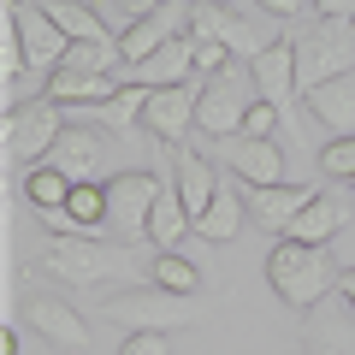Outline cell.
<instances>
[{
	"label": "cell",
	"mask_w": 355,
	"mask_h": 355,
	"mask_svg": "<svg viewBox=\"0 0 355 355\" xmlns=\"http://www.w3.org/2000/svg\"><path fill=\"white\" fill-rule=\"evenodd\" d=\"M320 172L343 178V184H355V137H331L326 148H320Z\"/></svg>",
	"instance_id": "obj_29"
},
{
	"label": "cell",
	"mask_w": 355,
	"mask_h": 355,
	"mask_svg": "<svg viewBox=\"0 0 355 355\" xmlns=\"http://www.w3.org/2000/svg\"><path fill=\"white\" fill-rule=\"evenodd\" d=\"M349 225V207H343V196H331V190H320L314 202L302 207V219H296L284 237H296V243H331L338 231Z\"/></svg>",
	"instance_id": "obj_22"
},
{
	"label": "cell",
	"mask_w": 355,
	"mask_h": 355,
	"mask_svg": "<svg viewBox=\"0 0 355 355\" xmlns=\"http://www.w3.org/2000/svg\"><path fill=\"white\" fill-rule=\"evenodd\" d=\"M166 0H119V18H125V30L137 24V18H148V12H160Z\"/></svg>",
	"instance_id": "obj_33"
},
{
	"label": "cell",
	"mask_w": 355,
	"mask_h": 355,
	"mask_svg": "<svg viewBox=\"0 0 355 355\" xmlns=\"http://www.w3.org/2000/svg\"><path fill=\"white\" fill-rule=\"evenodd\" d=\"M254 101H261V89H254L249 65H225V71L207 77L202 95H196V130H207V137H219V142L243 137V119H249Z\"/></svg>",
	"instance_id": "obj_4"
},
{
	"label": "cell",
	"mask_w": 355,
	"mask_h": 355,
	"mask_svg": "<svg viewBox=\"0 0 355 355\" xmlns=\"http://www.w3.org/2000/svg\"><path fill=\"white\" fill-rule=\"evenodd\" d=\"M178 202L190 207V219H202L207 207H214V196H219V178H214V166L202 160V154H190V148H178Z\"/></svg>",
	"instance_id": "obj_21"
},
{
	"label": "cell",
	"mask_w": 355,
	"mask_h": 355,
	"mask_svg": "<svg viewBox=\"0 0 355 355\" xmlns=\"http://www.w3.org/2000/svg\"><path fill=\"white\" fill-rule=\"evenodd\" d=\"M154 284L172 291V296H196L202 291V272H196V261L184 249H172V254H154Z\"/></svg>",
	"instance_id": "obj_27"
},
{
	"label": "cell",
	"mask_w": 355,
	"mask_h": 355,
	"mask_svg": "<svg viewBox=\"0 0 355 355\" xmlns=\"http://www.w3.org/2000/svg\"><path fill=\"white\" fill-rule=\"evenodd\" d=\"M302 349L308 355H355V314L343 296H326L320 308H308Z\"/></svg>",
	"instance_id": "obj_12"
},
{
	"label": "cell",
	"mask_w": 355,
	"mask_h": 355,
	"mask_svg": "<svg viewBox=\"0 0 355 355\" xmlns=\"http://www.w3.org/2000/svg\"><path fill=\"white\" fill-rule=\"evenodd\" d=\"M6 30L18 36V48H24L30 71H48V77H53V71L65 65L71 36H65V30L48 18V6H42V0H12V6H6Z\"/></svg>",
	"instance_id": "obj_7"
},
{
	"label": "cell",
	"mask_w": 355,
	"mask_h": 355,
	"mask_svg": "<svg viewBox=\"0 0 355 355\" xmlns=\"http://www.w3.org/2000/svg\"><path fill=\"white\" fill-rule=\"evenodd\" d=\"M249 77H254V89H261V101H272L284 113V107L302 95V83H296V42H279V48H266L261 60H249Z\"/></svg>",
	"instance_id": "obj_15"
},
{
	"label": "cell",
	"mask_w": 355,
	"mask_h": 355,
	"mask_svg": "<svg viewBox=\"0 0 355 355\" xmlns=\"http://www.w3.org/2000/svg\"><path fill=\"white\" fill-rule=\"evenodd\" d=\"M338 261H331L326 243H296V237H279L272 243V254H266V284H272V296L291 308H320L326 296H338Z\"/></svg>",
	"instance_id": "obj_1"
},
{
	"label": "cell",
	"mask_w": 355,
	"mask_h": 355,
	"mask_svg": "<svg viewBox=\"0 0 355 355\" xmlns=\"http://www.w3.org/2000/svg\"><path fill=\"white\" fill-rule=\"evenodd\" d=\"M190 71H196V48H190V36H178V42H166L160 53H148L142 65H125L119 83H130V89H178V83H190Z\"/></svg>",
	"instance_id": "obj_13"
},
{
	"label": "cell",
	"mask_w": 355,
	"mask_h": 355,
	"mask_svg": "<svg viewBox=\"0 0 355 355\" xmlns=\"http://www.w3.org/2000/svg\"><path fill=\"white\" fill-rule=\"evenodd\" d=\"M320 18H355V0H314Z\"/></svg>",
	"instance_id": "obj_35"
},
{
	"label": "cell",
	"mask_w": 355,
	"mask_h": 355,
	"mask_svg": "<svg viewBox=\"0 0 355 355\" xmlns=\"http://www.w3.org/2000/svg\"><path fill=\"white\" fill-rule=\"evenodd\" d=\"M71 190H77V184H71L65 172H53L48 160L24 172V196H30V207H36V214H42V207H65V196H71Z\"/></svg>",
	"instance_id": "obj_26"
},
{
	"label": "cell",
	"mask_w": 355,
	"mask_h": 355,
	"mask_svg": "<svg viewBox=\"0 0 355 355\" xmlns=\"http://www.w3.org/2000/svg\"><path fill=\"white\" fill-rule=\"evenodd\" d=\"M320 190H308V184H266V190H249L243 184V207H249L254 225H266L272 237H284V231L302 219V207L314 202Z\"/></svg>",
	"instance_id": "obj_10"
},
{
	"label": "cell",
	"mask_w": 355,
	"mask_h": 355,
	"mask_svg": "<svg viewBox=\"0 0 355 355\" xmlns=\"http://www.w3.org/2000/svg\"><path fill=\"white\" fill-rule=\"evenodd\" d=\"M60 130H65V119H60V107L53 101H24V107H12L6 113V160L12 166H42L53 154V142H60Z\"/></svg>",
	"instance_id": "obj_8"
},
{
	"label": "cell",
	"mask_w": 355,
	"mask_h": 355,
	"mask_svg": "<svg viewBox=\"0 0 355 355\" xmlns=\"http://www.w3.org/2000/svg\"><path fill=\"white\" fill-rule=\"evenodd\" d=\"M302 101H308V113H314L331 137H355V71L349 77H331V83H320V89H308Z\"/></svg>",
	"instance_id": "obj_20"
},
{
	"label": "cell",
	"mask_w": 355,
	"mask_h": 355,
	"mask_svg": "<svg viewBox=\"0 0 355 355\" xmlns=\"http://www.w3.org/2000/svg\"><path fill=\"white\" fill-rule=\"evenodd\" d=\"M166 196V184L154 172H119L107 178V225L119 237H148V214Z\"/></svg>",
	"instance_id": "obj_9"
},
{
	"label": "cell",
	"mask_w": 355,
	"mask_h": 355,
	"mask_svg": "<svg viewBox=\"0 0 355 355\" xmlns=\"http://www.w3.org/2000/svg\"><path fill=\"white\" fill-rule=\"evenodd\" d=\"M142 107H148V89H130L125 83L113 101L101 107V119H107V125H119V130H130V119H142Z\"/></svg>",
	"instance_id": "obj_28"
},
{
	"label": "cell",
	"mask_w": 355,
	"mask_h": 355,
	"mask_svg": "<svg viewBox=\"0 0 355 355\" xmlns=\"http://www.w3.org/2000/svg\"><path fill=\"white\" fill-rule=\"evenodd\" d=\"M243 225H249L243 190H219V196H214V207H207V214L196 219V237H202V243H231Z\"/></svg>",
	"instance_id": "obj_23"
},
{
	"label": "cell",
	"mask_w": 355,
	"mask_h": 355,
	"mask_svg": "<svg viewBox=\"0 0 355 355\" xmlns=\"http://www.w3.org/2000/svg\"><path fill=\"white\" fill-rule=\"evenodd\" d=\"M119 355H172V331H130Z\"/></svg>",
	"instance_id": "obj_32"
},
{
	"label": "cell",
	"mask_w": 355,
	"mask_h": 355,
	"mask_svg": "<svg viewBox=\"0 0 355 355\" xmlns=\"http://www.w3.org/2000/svg\"><path fill=\"white\" fill-rule=\"evenodd\" d=\"M196 95L202 89L178 83V89H148V107H142V130L160 142H184V130L196 125Z\"/></svg>",
	"instance_id": "obj_14"
},
{
	"label": "cell",
	"mask_w": 355,
	"mask_h": 355,
	"mask_svg": "<svg viewBox=\"0 0 355 355\" xmlns=\"http://www.w3.org/2000/svg\"><path fill=\"white\" fill-rule=\"evenodd\" d=\"M261 12H272V18H296V12H308L314 0H254Z\"/></svg>",
	"instance_id": "obj_34"
},
{
	"label": "cell",
	"mask_w": 355,
	"mask_h": 355,
	"mask_svg": "<svg viewBox=\"0 0 355 355\" xmlns=\"http://www.w3.org/2000/svg\"><path fill=\"white\" fill-rule=\"evenodd\" d=\"M219 6H237V0H219Z\"/></svg>",
	"instance_id": "obj_38"
},
{
	"label": "cell",
	"mask_w": 355,
	"mask_h": 355,
	"mask_svg": "<svg viewBox=\"0 0 355 355\" xmlns=\"http://www.w3.org/2000/svg\"><path fill=\"white\" fill-rule=\"evenodd\" d=\"M101 314L113 320V326H125V331H178V326L196 320V302L160 291V284H125L119 296L101 302Z\"/></svg>",
	"instance_id": "obj_6"
},
{
	"label": "cell",
	"mask_w": 355,
	"mask_h": 355,
	"mask_svg": "<svg viewBox=\"0 0 355 355\" xmlns=\"http://www.w3.org/2000/svg\"><path fill=\"white\" fill-rule=\"evenodd\" d=\"M119 77H95V71H53L48 83H42V101L53 107H107L119 95Z\"/></svg>",
	"instance_id": "obj_19"
},
{
	"label": "cell",
	"mask_w": 355,
	"mask_h": 355,
	"mask_svg": "<svg viewBox=\"0 0 355 355\" xmlns=\"http://www.w3.org/2000/svg\"><path fill=\"white\" fill-rule=\"evenodd\" d=\"M279 24L284 18L272 12H231L219 0L190 6V42H219V48H231V60H261L266 48H279L284 42Z\"/></svg>",
	"instance_id": "obj_2"
},
{
	"label": "cell",
	"mask_w": 355,
	"mask_h": 355,
	"mask_svg": "<svg viewBox=\"0 0 355 355\" xmlns=\"http://www.w3.org/2000/svg\"><path fill=\"white\" fill-rule=\"evenodd\" d=\"M48 166L65 172L71 184H89L95 166H101V130H95V125H65L60 142H53V154H48Z\"/></svg>",
	"instance_id": "obj_18"
},
{
	"label": "cell",
	"mask_w": 355,
	"mask_h": 355,
	"mask_svg": "<svg viewBox=\"0 0 355 355\" xmlns=\"http://www.w3.org/2000/svg\"><path fill=\"white\" fill-rule=\"evenodd\" d=\"M272 130H279V107H272V101H254V107H249V119H243V137L272 142Z\"/></svg>",
	"instance_id": "obj_30"
},
{
	"label": "cell",
	"mask_w": 355,
	"mask_h": 355,
	"mask_svg": "<svg viewBox=\"0 0 355 355\" xmlns=\"http://www.w3.org/2000/svg\"><path fill=\"white\" fill-rule=\"evenodd\" d=\"M355 71V18H320L302 42H296V83L320 89L331 77H349Z\"/></svg>",
	"instance_id": "obj_5"
},
{
	"label": "cell",
	"mask_w": 355,
	"mask_h": 355,
	"mask_svg": "<svg viewBox=\"0 0 355 355\" xmlns=\"http://www.w3.org/2000/svg\"><path fill=\"white\" fill-rule=\"evenodd\" d=\"M225 154H231V172H237L249 190H266V184H291V178H284V154H279V142L231 137V142H225Z\"/></svg>",
	"instance_id": "obj_17"
},
{
	"label": "cell",
	"mask_w": 355,
	"mask_h": 355,
	"mask_svg": "<svg viewBox=\"0 0 355 355\" xmlns=\"http://www.w3.org/2000/svg\"><path fill=\"white\" fill-rule=\"evenodd\" d=\"M24 320H30L48 343H60V349H83V343H89L83 314H77L65 296H30V302H24Z\"/></svg>",
	"instance_id": "obj_16"
},
{
	"label": "cell",
	"mask_w": 355,
	"mask_h": 355,
	"mask_svg": "<svg viewBox=\"0 0 355 355\" xmlns=\"http://www.w3.org/2000/svg\"><path fill=\"white\" fill-rule=\"evenodd\" d=\"M338 296H343V302H349V314H355V266H349V272H343V279H338Z\"/></svg>",
	"instance_id": "obj_36"
},
{
	"label": "cell",
	"mask_w": 355,
	"mask_h": 355,
	"mask_svg": "<svg viewBox=\"0 0 355 355\" xmlns=\"http://www.w3.org/2000/svg\"><path fill=\"white\" fill-rule=\"evenodd\" d=\"M0 355H18V331H12V326L0 331Z\"/></svg>",
	"instance_id": "obj_37"
},
{
	"label": "cell",
	"mask_w": 355,
	"mask_h": 355,
	"mask_svg": "<svg viewBox=\"0 0 355 355\" xmlns=\"http://www.w3.org/2000/svg\"><path fill=\"white\" fill-rule=\"evenodd\" d=\"M184 231H196V219H190V207L178 202V190H166L160 202H154V214H148V243L160 254H172L178 243H184Z\"/></svg>",
	"instance_id": "obj_24"
},
{
	"label": "cell",
	"mask_w": 355,
	"mask_h": 355,
	"mask_svg": "<svg viewBox=\"0 0 355 355\" xmlns=\"http://www.w3.org/2000/svg\"><path fill=\"white\" fill-rule=\"evenodd\" d=\"M178 36H190V6H160V12L137 18L130 30H119V53H125V65H142L148 53H160Z\"/></svg>",
	"instance_id": "obj_11"
},
{
	"label": "cell",
	"mask_w": 355,
	"mask_h": 355,
	"mask_svg": "<svg viewBox=\"0 0 355 355\" xmlns=\"http://www.w3.org/2000/svg\"><path fill=\"white\" fill-rule=\"evenodd\" d=\"M42 6H48V18H53L71 42H113V36H107V24L89 12L83 0H42Z\"/></svg>",
	"instance_id": "obj_25"
},
{
	"label": "cell",
	"mask_w": 355,
	"mask_h": 355,
	"mask_svg": "<svg viewBox=\"0 0 355 355\" xmlns=\"http://www.w3.org/2000/svg\"><path fill=\"white\" fill-rule=\"evenodd\" d=\"M190 48H196V71H202V77H219L225 65H237L231 48H219V42H190Z\"/></svg>",
	"instance_id": "obj_31"
},
{
	"label": "cell",
	"mask_w": 355,
	"mask_h": 355,
	"mask_svg": "<svg viewBox=\"0 0 355 355\" xmlns=\"http://www.w3.org/2000/svg\"><path fill=\"white\" fill-rule=\"evenodd\" d=\"M42 272L60 284H83V291H95V284H113L130 272V254L113 249L107 237H53L48 254H42Z\"/></svg>",
	"instance_id": "obj_3"
}]
</instances>
